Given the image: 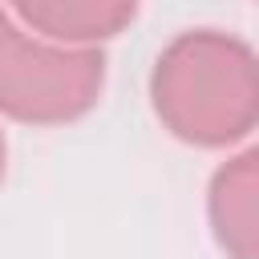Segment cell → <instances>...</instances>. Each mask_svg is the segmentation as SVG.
Here are the masks:
<instances>
[{
  "label": "cell",
  "mask_w": 259,
  "mask_h": 259,
  "mask_svg": "<svg viewBox=\"0 0 259 259\" xmlns=\"http://www.w3.org/2000/svg\"><path fill=\"white\" fill-rule=\"evenodd\" d=\"M105 85L97 49L28 36L0 8V113L24 125H61L89 113Z\"/></svg>",
  "instance_id": "7a4b0ae2"
},
{
  "label": "cell",
  "mask_w": 259,
  "mask_h": 259,
  "mask_svg": "<svg viewBox=\"0 0 259 259\" xmlns=\"http://www.w3.org/2000/svg\"><path fill=\"white\" fill-rule=\"evenodd\" d=\"M150 97L174 138L206 150L235 146L259 117L255 53L247 40L219 28L182 32L158 53Z\"/></svg>",
  "instance_id": "6da1fadb"
},
{
  "label": "cell",
  "mask_w": 259,
  "mask_h": 259,
  "mask_svg": "<svg viewBox=\"0 0 259 259\" xmlns=\"http://www.w3.org/2000/svg\"><path fill=\"white\" fill-rule=\"evenodd\" d=\"M4 154L8 150H4V134H0V178H4Z\"/></svg>",
  "instance_id": "5b68a950"
},
{
  "label": "cell",
  "mask_w": 259,
  "mask_h": 259,
  "mask_svg": "<svg viewBox=\"0 0 259 259\" xmlns=\"http://www.w3.org/2000/svg\"><path fill=\"white\" fill-rule=\"evenodd\" d=\"M12 12L45 40L93 49L134 20L138 0H12Z\"/></svg>",
  "instance_id": "277c9868"
},
{
  "label": "cell",
  "mask_w": 259,
  "mask_h": 259,
  "mask_svg": "<svg viewBox=\"0 0 259 259\" xmlns=\"http://www.w3.org/2000/svg\"><path fill=\"white\" fill-rule=\"evenodd\" d=\"M210 227L231 259H259V154L243 150L210 178Z\"/></svg>",
  "instance_id": "3957f363"
}]
</instances>
